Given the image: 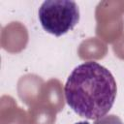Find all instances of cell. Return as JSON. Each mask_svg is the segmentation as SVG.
I'll return each instance as SVG.
<instances>
[{
  "mask_svg": "<svg viewBox=\"0 0 124 124\" xmlns=\"http://www.w3.org/2000/svg\"><path fill=\"white\" fill-rule=\"evenodd\" d=\"M117 93L112 74L95 61L77 66L64 86L68 106L79 116L97 120L112 108Z\"/></svg>",
  "mask_w": 124,
  "mask_h": 124,
  "instance_id": "obj_1",
  "label": "cell"
},
{
  "mask_svg": "<svg viewBox=\"0 0 124 124\" xmlns=\"http://www.w3.org/2000/svg\"><path fill=\"white\" fill-rule=\"evenodd\" d=\"M39 20L45 31L60 37L79 21V9L75 1L46 0L39 8Z\"/></svg>",
  "mask_w": 124,
  "mask_h": 124,
  "instance_id": "obj_2",
  "label": "cell"
},
{
  "mask_svg": "<svg viewBox=\"0 0 124 124\" xmlns=\"http://www.w3.org/2000/svg\"><path fill=\"white\" fill-rule=\"evenodd\" d=\"M94 124H124V122L118 116L114 114H108L95 120Z\"/></svg>",
  "mask_w": 124,
  "mask_h": 124,
  "instance_id": "obj_3",
  "label": "cell"
},
{
  "mask_svg": "<svg viewBox=\"0 0 124 124\" xmlns=\"http://www.w3.org/2000/svg\"><path fill=\"white\" fill-rule=\"evenodd\" d=\"M75 124H90V123L87 122V121H79V122H77Z\"/></svg>",
  "mask_w": 124,
  "mask_h": 124,
  "instance_id": "obj_4",
  "label": "cell"
}]
</instances>
